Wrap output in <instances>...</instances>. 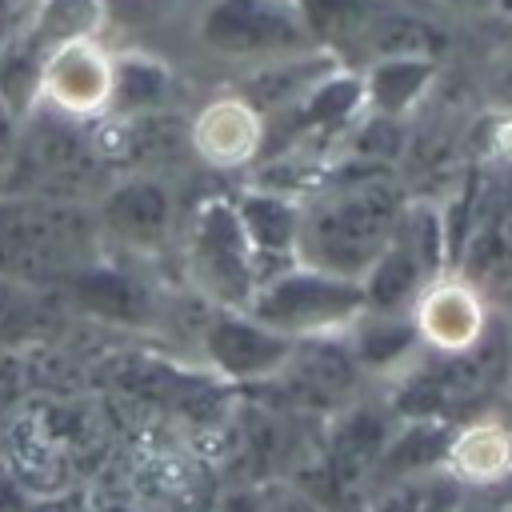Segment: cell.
Masks as SVG:
<instances>
[{
  "label": "cell",
  "mask_w": 512,
  "mask_h": 512,
  "mask_svg": "<svg viewBox=\"0 0 512 512\" xmlns=\"http://www.w3.org/2000/svg\"><path fill=\"white\" fill-rule=\"evenodd\" d=\"M364 304L368 300H364V288L356 284V276H336V272L304 264L268 284H256L244 312L264 320L268 328L300 340V336H320V332L356 324Z\"/></svg>",
  "instance_id": "obj_1"
},
{
  "label": "cell",
  "mask_w": 512,
  "mask_h": 512,
  "mask_svg": "<svg viewBox=\"0 0 512 512\" xmlns=\"http://www.w3.org/2000/svg\"><path fill=\"white\" fill-rule=\"evenodd\" d=\"M388 232H392V216L380 200H344L336 208L316 212L304 228H300V252L304 264L336 272V276H360L368 272L380 252L388 248Z\"/></svg>",
  "instance_id": "obj_2"
},
{
  "label": "cell",
  "mask_w": 512,
  "mask_h": 512,
  "mask_svg": "<svg viewBox=\"0 0 512 512\" xmlns=\"http://www.w3.org/2000/svg\"><path fill=\"white\" fill-rule=\"evenodd\" d=\"M252 240L240 224V212L212 204L204 208L196 236H192V272L200 288L220 300L224 308H248L256 292V264H252Z\"/></svg>",
  "instance_id": "obj_3"
},
{
  "label": "cell",
  "mask_w": 512,
  "mask_h": 512,
  "mask_svg": "<svg viewBox=\"0 0 512 512\" xmlns=\"http://www.w3.org/2000/svg\"><path fill=\"white\" fill-rule=\"evenodd\" d=\"M116 92V56L96 40H68L48 52L40 72V104L56 116L84 120L112 108Z\"/></svg>",
  "instance_id": "obj_4"
},
{
  "label": "cell",
  "mask_w": 512,
  "mask_h": 512,
  "mask_svg": "<svg viewBox=\"0 0 512 512\" xmlns=\"http://www.w3.org/2000/svg\"><path fill=\"white\" fill-rule=\"evenodd\" d=\"M412 328L440 356L468 352L484 340V300L468 280L432 276L412 300Z\"/></svg>",
  "instance_id": "obj_5"
},
{
  "label": "cell",
  "mask_w": 512,
  "mask_h": 512,
  "mask_svg": "<svg viewBox=\"0 0 512 512\" xmlns=\"http://www.w3.org/2000/svg\"><path fill=\"white\" fill-rule=\"evenodd\" d=\"M212 364L228 376V380H268L280 376L292 356H296V336H284L276 328H268L256 316H220L208 328L204 340Z\"/></svg>",
  "instance_id": "obj_6"
},
{
  "label": "cell",
  "mask_w": 512,
  "mask_h": 512,
  "mask_svg": "<svg viewBox=\"0 0 512 512\" xmlns=\"http://www.w3.org/2000/svg\"><path fill=\"white\" fill-rule=\"evenodd\" d=\"M264 144V116L244 96H216L192 120V148L212 168H240Z\"/></svg>",
  "instance_id": "obj_7"
},
{
  "label": "cell",
  "mask_w": 512,
  "mask_h": 512,
  "mask_svg": "<svg viewBox=\"0 0 512 512\" xmlns=\"http://www.w3.org/2000/svg\"><path fill=\"white\" fill-rule=\"evenodd\" d=\"M104 16H108L104 0H32L28 16L20 20V28L12 36L48 60V52L68 40L100 36Z\"/></svg>",
  "instance_id": "obj_8"
},
{
  "label": "cell",
  "mask_w": 512,
  "mask_h": 512,
  "mask_svg": "<svg viewBox=\"0 0 512 512\" xmlns=\"http://www.w3.org/2000/svg\"><path fill=\"white\" fill-rule=\"evenodd\" d=\"M452 468L476 484H488V480H500L508 468H512V436L496 424H480L472 432H464L452 448Z\"/></svg>",
  "instance_id": "obj_9"
},
{
  "label": "cell",
  "mask_w": 512,
  "mask_h": 512,
  "mask_svg": "<svg viewBox=\"0 0 512 512\" xmlns=\"http://www.w3.org/2000/svg\"><path fill=\"white\" fill-rule=\"evenodd\" d=\"M108 228L144 240L164 228V196L152 184H124L108 196Z\"/></svg>",
  "instance_id": "obj_10"
},
{
  "label": "cell",
  "mask_w": 512,
  "mask_h": 512,
  "mask_svg": "<svg viewBox=\"0 0 512 512\" xmlns=\"http://www.w3.org/2000/svg\"><path fill=\"white\" fill-rule=\"evenodd\" d=\"M480 148H484V156H492V160H512V112L492 108V112L480 120Z\"/></svg>",
  "instance_id": "obj_11"
},
{
  "label": "cell",
  "mask_w": 512,
  "mask_h": 512,
  "mask_svg": "<svg viewBox=\"0 0 512 512\" xmlns=\"http://www.w3.org/2000/svg\"><path fill=\"white\" fill-rule=\"evenodd\" d=\"M32 0H0V44L20 28V20L28 16Z\"/></svg>",
  "instance_id": "obj_12"
},
{
  "label": "cell",
  "mask_w": 512,
  "mask_h": 512,
  "mask_svg": "<svg viewBox=\"0 0 512 512\" xmlns=\"http://www.w3.org/2000/svg\"><path fill=\"white\" fill-rule=\"evenodd\" d=\"M16 132H20V120H16V112L0 100V160L16 148Z\"/></svg>",
  "instance_id": "obj_13"
},
{
  "label": "cell",
  "mask_w": 512,
  "mask_h": 512,
  "mask_svg": "<svg viewBox=\"0 0 512 512\" xmlns=\"http://www.w3.org/2000/svg\"><path fill=\"white\" fill-rule=\"evenodd\" d=\"M452 512H504V508H452Z\"/></svg>",
  "instance_id": "obj_14"
}]
</instances>
